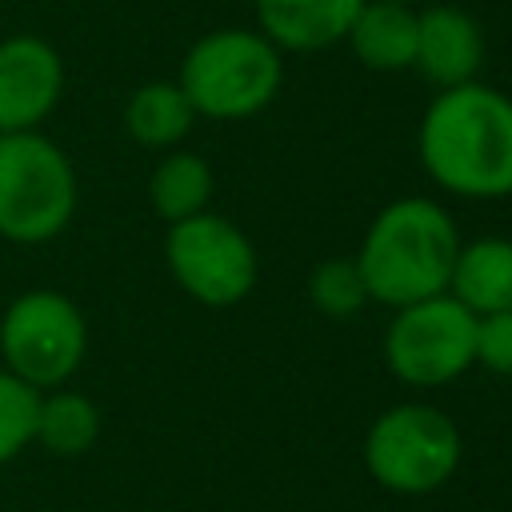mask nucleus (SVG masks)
Masks as SVG:
<instances>
[{
    "label": "nucleus",
    "mask_w": 512,
    "mask_h": 512,
    "mask_svg": "<svg viewBox=\"0 0 512 512\" xmlns=\"http://www.w3.org/2000/svg\"><path fill=\"white\" fill-rule=\"evenodd\" d=\"M456 252L460 232L448 208L428 196H400L372 216L352 260L364 276L368 300L404 308L448 292Z\"/></svg>",
    "instance_id": "nucleus-2"
},
{
    "label": "nucleus",
    "mask_w": 512,
    "mask_h": 512,
    "mask_svg": "<svg viewBox=\"0 0 512 512\" xmlns=\"http://www.w3.org/2000/svg\"><path fill=\"white\" fill-rule=\"evenodd\" d=\"M164 264L180 284V292H188L196 304L208 308L240 304L260 276L252 240L228 216H216L208 208L168 224Z\"/></svg>",
    "instance_id": "nucleus-7"
},
{
    "label": "nucleus",
    "mask_w": 512,
    "mask_h": 512,
    "mask_svg": "<svg viewBox=\"0 0 512 512\" xmlns=\"http://www.w3.org/2000/svg\"><path fill=\"white\" fill-rule=\"evenodd\" d=\"M308 300H312L316 312H324L332 320H344V316L360 312L368 304V288H364V276H360L356 260H344V256L320 260L308 272Z\"/></svg>",
    "instance_id": "nucleus-17"
},
{
    "label": "nucleus",
    "mask_w": 512,
    "mask_h": 512,
    "mask_svg": "<svg viewBox=\"0 0 512 512\" xmlns=\"http://www.w3.org/2000/svg\"><path fill=\"white\" fill-rule=\"evenodd\" d=\"M448 296H456L472 316L512 308V240L480 236L460 244L448 276Z\"/></svg>",
    "instance_id": "nucleus-13"
},
{
    "label": "nucleus",
    "mask_w": 512,
    "mask_h": 512,
    "mask_svg": "<svg viewBox=\"0 0 512 512\" xmlns=\"http://www.w3.org/2000/svg\"><path fill=\"white\" fill-rule=\"evenodd\" d=\"M476 364L496 376H512V308L476 316Z\"/></svg>",
    "instance_id": "nucleus-19"
},
{
    "label": "nucleus",
    "mask_w": 512,
    "mask_h": 512,
    "mask_svg": "<svg viewBox=\"0 0 512 512\" xmlns=\"http://www.w3.org/2000/svg\"><path fill=\"white\" fill-rule=\"evenodd\" d=\"M460 464V432L432 404H396L380 412L364 436L368 476L400 496H424L452 480Z\"/></svg>",
    "instance_id": "nucleus-6"
},
{
    "label": "nucleus",
    "mask_w": 512,
    "mask_h": 512,
    "mask_svg": "<svg viewBox=\"0 0 512 512\" xmlns=\"http://www.w3.org/2000/svg\"><path fill=\"white\" fill-rule=\"evenodd\" d=\"M344 40L364 68L404 72L416 60V8L396 0H364Z\"/></svg>",
    "instance_id": "nucleus-12"
},
{
    "label": "nucleus",
    "mask_w": 512,
    "mask_h": 512,
    "mask_svg": "<svg viewBox=\"0 0 512 512\" xmlns=\"http://www.w3.org/2000/svg\"><path fill=\"white\" fill-rule=\"evenodd\" d=\"M84 352L88 320L80 304L56 288H28L0 312V364L40 392L68 384Z\"/></svg>",
    "instance_id": "nucleus-5"
},
{
    "label": "nucleus",
    "mask_w": 512,
    "mask_h": 512,
    "mask_svg": "<svg viewBox=\"0 0 512 512\" xmlns=\"http://www.w3.org/2000/svg\"><path fill=\"white\" fill-rule=\"evenodd\" d=\"M396 4H416V0H396Z\"/></svg>",
    "instance_id": "nucleus-20"
},
{
    "label": "nucleus",
    "mask_w": 512,
    "mask_h": 512,
    "mask_svg": "<svg viewBox=\"0 0 512 512\" xmlns=\"http://www.w3.org/2000/svg\"><path fill=\"white\" fill-rule=\"evenodd\" d=\"M96 436H100V408L92 404V396L64 384L40 392L32 444L48 448L52 456H80L96 444Z\"/></svg>",
    "instance_id": "nucleus-16"
},
{
    "label": "nucleus",
    "mask_w": 512,
    "mask_h": 512,
    "mask_svg": "<svg viewBox=\"0 0 512 512\" xmlns=\"http://www.w3.org/2000/svg\"><path fill=\"white\" fill-rule=\"evenodd\" d=\"M36 408H40V388L24 384L0 364V464L16 460L32 444Z\"/></svg>",
    "instance_id": "nucleus-18"
},
{
    "label": "nucleus",
    "mask_w": 512,
    "mask_h": 512,
    "mask_svg": "<svg viewBox=\"0 0 512 512\" xmlns=\"http://www.w3.org/2000/svg\"><path fill=\"white\" fill-rule=\"evenodd\" d=\"M424 172L452 196H512V96L468 80L440 88L416 132Z\"/></svg>",
    "instance_id": "nucleus-1"
},
{
    "label": "nucleus",
    "mask_w": 512,
    "mask_h": 512,
    "mask_svg": "<svg viewBox=\"0 0 512 512\" xmlns=\"http://www.w3.org/2000/svg\"><path fill=\"white\" fill-rule=\"evenodd\" d=\"M280 80H284L280 48L256 28L204 32L184 52L176 76L192 112L208 120H244L264 112L280 92Z\"/></svg>",
    "instance_id": "nucleus-4"
},
{
    "label": "nucleus",
    "mask_w": 512,
    "mask_h": 512,
    "mask_svg": "<svg viewBox=\"0 0 512 512\" xmlns=\"http://www.w3.org/2000/svg\"><path fill=\"white\" fill-rule=\"evenodd\" d=\"M364 0H256V32L280 52H320L348 36Z\"/></svg>",
    "instance_id": "nucleus-11"
},
{
    "label": "nucleus",
    "mask_w": 512,
    "mask_h": 512,
    "mask_svg": "<svg viewBox=\"0 0 512 512\" xmlns=\"http://www.w3.org/2000/svg\"><path fill=\"white\" fill-rule=\"evenodd\" d=\"M484 60L480 24L456 4H428L416 12V68L436 88H456L476 80Z\"/></svg>",
    "instance_id": "nucleus-10"
},
{
    "label": "nucleus",
    "mask_w": 512,
    "mask_h": 512,
    "mask_svg": "<svg viewBox=\"0 0 512 512\" xmlns=\"http://www.w3.org/2000/svg\"><path fill=\"white\" fill-rule=\"evenodd\" d=\"M208 200H212V168L204 156L172 148L168 156L156 160V168L148 176V204L164 224L204 212Z\"/></svg>",
    "instance_id": "nucleus-15"
},
{
    "label": "nucleus",
    "mask_w": 512,
    "mask_h": 512,
    "mask_svg": "<svg viewBox=\"0 0 512 512\" xmlns=\"http://www.w3.org/2000/svg\"><path fill=\"white\" fill-rule=\"evenodd\" d=\"M64 96V60L36 32L0 40V132L40 128Z\"/></svg>",
    "instance_id": "nucleus-9"
},
{
    "label": "nucleus",
    "mask_w": 512,
    "mask_h": 512,
    "mask_svg": "<svg viewBox=\"0 0 512 512\" xmlns=\"http://www.w3.org/2000/svg\"><path fill=\"white\" fill-rule=\"evenodd\" d=\"M384 360L404 384H452L476 364V316L448 292L404 304L388 320Z\"/></svg>",
    "instance_id": "nucleus-8"
},
{
    "label": "nucleus",
    "mask_w": 512,
    "mask_h": 512,
    "mask_svg": "<svg viewBox=\"0 0 512 512\" xmlns=\"http://www.w3.org/2000/svg\"><path fill=\"white\" fill-rule=\"evenodd\" d=\"M76 204V168L52 136L0 132V240L48 244L68 232Z\"/></svg>",
    "instance_id": "nucleus-3"
},
{
    "label": "nucleus",
    "mask_w": 512,
    "mask_h": 512,
    "mask_svg": "<svg viewBox=\"0 0 512 512\" xmlns=\"http://www.w3.org/2000/svg\"><path fill=\"white\" fill-rule=\"evenodd\" d=\"M196 124V112L176 80H148L124 104V128L144 148H176Z\"/></svg>",
    "instance_id": "nucleus-14"
}]
</instances>
